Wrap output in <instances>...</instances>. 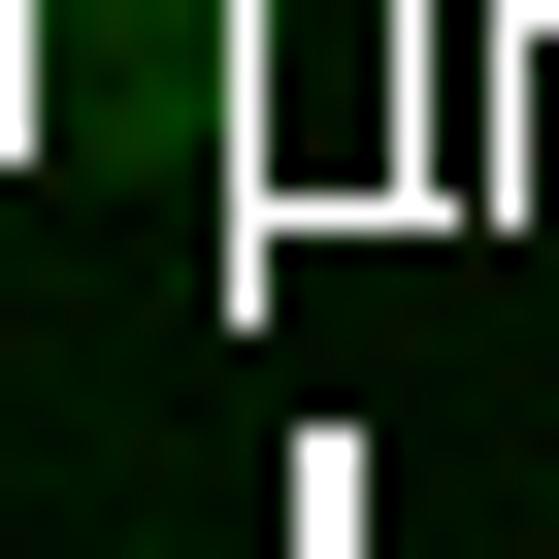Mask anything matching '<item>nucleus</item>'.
Masks as SVG:
<instances>
[{"label":"nucleus","mask_w":559,"mask_h":559,"mask_svg":"<svg viewBox=\"0 0 559 559\" xmlns=\"http://www.w3.org/2000/svg\"><path fill=\"white\" fill-rule=\"evenodd\" d=\"M67 34H99V0H67Z\"/></svg>","instance_id":"nucleus-1"}]
</instances>
